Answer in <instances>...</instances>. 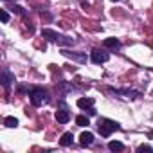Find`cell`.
Wrapping results in <instances>:
<instances>
[{
    "label": "cell",
    "mask_w": 153,
    "mask_h": 153,
    "mask_svg": "<svg viewBox=\"0 0 153 153\" xmlns=\"http://www.w3.org/2000/svg\"><path fill=\"white\" fill-rule=\"evenodd\" d=\"M110 92H112V94H117V96H123V97H126V99H139V97H140V92L130 90V88H119V90L110 88Z\"/></svg>",
    "instance_id": "cell-5"
},
{
    "label": "cell",
    "mask_w": 153,
    "mask_h": 153,
    "mask_svg": "<svg viewBox=\"0 0 153 153\" xmlns=\"http://www.w3.org/2000/svg\"><path fill=\"white\" fill-rule=\"evenodd\" d=\"M97 130H99V133H101V137H110L115 130H121V124L119 123H115V121H112V119H99V123H97Z\"/></svg>",
    "instance_id": "cell-3"
},
{
    "label": "cell",
    "mask_w": 153,
    "mask_h": 153,
    "mask_svg": "<svg viewBox=\"0 0 153 153\" xmlns=\"http://www.w3.org/2000/svg\"><path fill=\"white\" fill-rule=\"evenodd\" d=\"M92 142H94V135L90 131H83L81 137H79V144L81 146H90Z\"/></svg>",
    "instance_id": "cell-10"
},
{
    "label": "cell",
    "mask_w": 153,
    "mask_h": 153,
    "mask_svg": "<svg viewBox=\"0 0 153 153\" xmlns=\"http://www.w3.org/2000/svg\"><path fill=\"white\" fill-rule=\"evenodd\" d=\"M63 56L72 59V61H78V63H87V54L85 52H74V51H63Z\"/></svg>",
    "instance_id": "cell-6"
},
{
    "label": "cell",
    "mask_w": 153,
    "mask_h": 153,
    "mask_svg": "<svg viewBox=\"0 0 153 153\" xmlns=\"http://www.w3.org/2000/svg\"><path fill=\"white\" fill-rule=\"evenodd\" d=\"M72 140H74V135H72L70 131H67V133H63V135H61L59 144H61V146H70V144H72Z\"/></svg>",
    "instance_id": "cell-12"
},
{
    "label": "cell",
    "mask_w": 153,
    "mask_h": 153,
    "mask_svg": "<svg viewBox=\"0 0 153 153\" xmlns=\"http://www.w3.org/2000/svg\"><path fill=\"white\" fill-rule=\"evenodd\" d=\"M56 121H58L59 124H67V123L70 121V114H68V110H67V108L58 110V112H56Z\"/></svg>",
    "instance_id": "cell-8"
},
{
    "label": "cell",
    "mask_w": 153,
    "mask_h": 153,
    "mask_svg": "<svg viewBox=\"0 0 153 153\" xmlns=\"http://www.w3.org/2000/svg\"><path fill=\"white\" fill-rule=\"evenodd\" d=\"M4 124H6L7 128H16V126H18V119H16V117H6V119H4Z\"/></svg>",
    "instance_id": "cell-14"
},
{
    "label": "cell",
    "mask_w": 153,
    "mask_h": 153,
    "mask_svg": "<svg viewBox=\"0 0 153 153\" xmlns=\"http://www.w3.org/2000/svg\"><path fill=\"white\" fill-rule=\"evenodd\" d=\"M112 2H119V0H112Z\"/></svg>",
    "instance_id": "cell-19"
},
{
    "label": "cell",
    "mask_w": 153,
    "mask_h": 153,
    "mask_svg": "<svg viewBox=\"0 0 153 153\" xmlns=\"http://www.w3.org/2000/svg\"><path fill=\"white\" fill-rule=\"evenodd\" d=\"M29 99L33 103V106H42V105H47L51 101V96L45 88H40V87H34L29 90Z\"/></svg>",
    "instance_id": "cell-2"
},
{
    "label": "cell",
    "mask_w": 153,
    "mask_h": 153,
    "mask_svg": "<svg viewBox=\"0 0 153 153\" xmlns=\"http://www.w3.org/2000/svg\"><path fill=\"white\" fill-rule=\"evenodd\" d=\"M110 59V52L106 49H94L90 52V61L96 63V65H101V63H106Z\"/></svg>",
    "instance_id": "cell-4"
},
{
    "label": "cell",
    "mask_w": 153,
    "mask_h": 153,
    "mask_svg": "<svg viewBox=\"0 0 153 153\" xmlns=\"http://www.w3.org/2000/svg\"><path fill=\"white\" fill-rule=\"evenodd\" d=\"M103 45H105V49H119L121 47V42L117 38H106Z\"/></svg>",
    "instance_id": "cell-11"
},
{
    "label": "cell",
    "mask_w": 153,
    "mask_h": 153,
    "mask_svg": "<svg viewBox=\"0 0 153 153\" xmlns=\"http://www.w3.org/2000/svg\"><path fill=\"white\" fill-rule=\"evenodd\" d=\"M42 36H43L47 42L56 43V45H59V47H70V45H74V38L65 36V34H59V33H56V31H52V29H43V31H42Z\"/></svg>",
    "instance_id": "cell-1"
},
{
    "label": "cell",
    "mask_w": 153,
    "mask_h": 153,
    "mask_svg": "<svg viewBox=\"0 0 153 153\" xmlns=\"http://www.w3.org/2000/svg\"><path fill=\"white\" fill-rule=\"evenodd\" d=\"M137 151H149V153H153V148L148 146V144H140V146L137 148Z\"/></svg>",
    "instance_id": "cell-17"
},
{
    "label": "cell",
    "mask_w": 153,
    "mask_h": 153,
    "mask_svg": "<svg viewBox=\"0 0 153 153\" xmlns=\"http://www.w3.org/2000/svg\"><path fill=\"white\" fill-rule=\"evenodd\" d=\"M78 106L83 108V110H88V108L94 106V99L92 97H79L78 99Z\"/></svg>",
    "instance_id": "cell-9"
},
{
    "label": "cell",
    "mask_w": 153,
    "mask_h": 153,
    "mask_svg": "<svg viewBox=\"0 0 153 153\" xmlns=\"http://www.w3.org/2000/svg\"><path fill=\"white\" fill-rule=\"evenodd\" d=\"M2 22H4V24L9 22V13H7L6 9H2Z\"/></svg>",
    "instance_id": "cell-18"
},
{
    "label": "cell",
    "mask_w": 153,
    "mask_h": 153,
    "mask_svg": "<svg viewBox=\"0 0 153 153\" xmlns=\"http://www.w3.org/2000/svg\"><path fill=\"white\" fill-rule=\"evenodd\" d=\"M0 81H2V85H4L6 88H9V85L15 81V74H13L11 70L4 68V70H2V78H0Z\"/></svg>",
    "instance_id": "cell-7"
},
{
    "label": "cell",
    "mask_w": 153,
    "mask_h": 153,
    "mask_svg": "<svg viewBox=\"0 0 153 153\" xmlns=\"http://www.w3.org/2000/svg\"><path fill=\"white\" fill-rule=\"evenodd\" d=\"M76 124H78V126H88L90 121H88L87 115H78V117H76Z\"/></svg>",
    "instance_id": "cell-15"
},
{
    "label": "cell",
    "mask_w": 153,
    "mask_h": 153,
    "mask_svg": "<svg viewBox=\"0 0 153 153\" xmlns=\"http://www.w3.org/2000/svg\"><path fill=\"white\" fill-rule=\"evenodd\" d=\"M108 149H112V151H123L124 149V144L119 142V140H110L108 142Z\"/></svg>",
    "instance_id": "cell-13"
},
{
    "label": "cell",
    "mask_w": 153,
    "mask_h": 153,
    "mask_svg": "<svg viewBox=\"0 0 153 153\" xmlns=\"http://www.w3.org/2000/svg\"><path fill=\"white\" fill-rule=\"evenodd\" d=\"M13 13H16V15H22V16H27V11H25L22 6H15V7H13Z\"/></svg>",
    "instance_id": "cell-16"
}]
</instances>
